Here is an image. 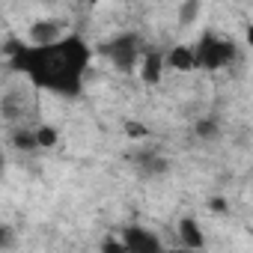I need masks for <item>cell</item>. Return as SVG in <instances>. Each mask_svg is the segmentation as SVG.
Returning <instances> with one entry per match:
<instances>
[{
    "mask_svg": "<svg viewBox=\"0 0 253 253\" xmlns=\"http://www.w3.org/2000/svg\"><path fill=\"white\" fill-rule=\"evenodd\" d=\"M89 63V48L72 36L48 48H21L18 66L27 72V78L39 86L60 89V92H78L81 78Z\"/></svg>",
    "mask_w": 253,
    "mask_h": 253,
    "instance_id": "6da1fadb",
    "label": "cell"
},
{
    "mask_svg": "<svg viewBox=\"0 0 253 253\" xmlns=\"http://www.w3.org/2000/svg\"><path fill=\"white\" fill-rule=\"evenodd\" d=\"M101 51L110 57V63H113L119 72H134V69H140V60H143V48H140V39H137L134 33L116 36V39L107 42Z\"/></svg>",
    "mask_w": 253,
    "mask_h": 253,
    "instance_id": "7a4b0ae2",
    "label": "cell"
},
{
    "mask_svg": "<svg viewBox=\"0 0 253 253\" xmlns=\"http://www.w3.org/2000/svg\"><path fill=\"white\" fill-rule=\"evenodd\" d=\"M194 51H197V66L200 69H220V66H229L232 57H235V48L229 42H223L220 36H214V33H206L194 45Z\"/></svg>",
    "mask_w": 253,
    "mask_h": 253,
    "instance_id": "3957f363",
    "label": "cell"
},
{
    "mask_svg": "<svg viewBox=\"0 0 253 253\" xmlns=\"http://www.w3.org/2000/svg\"><path fill=\"white\" fill-rule=\"evenodd\" d=\"M119 238H122V244H125L128 253H164L161 238L155 232L143 229V226H125Z\"/></svg>",
    "mask_w": 253,
    "mask_h": 253,
    "instance_id": "277c9868",
    "label": "cell"
},
{
    "mask_svg": "<svg viewBox=\"0 0 253 253\" xmlns=\"http://www.w3.org/2000/svg\"><path fill=\"white\" fill-rule=\"evenodd\" d=\"M30 42H33V48H48V45L63 42V21H57V18L33 21L30 24Z\"/></svg>",
    "mask_w": 253,
    "mask_h": 253,
    "instance_id": "5b68a950",
    "label": "cell"
},
{
    "mask_svg": "<svg viewBox=\"0 0 253 253\" xmlns=\"http://www.w3.org/2000/svg\"><path fill=\"white\" fill-rule=\"evenodd\" d=\"M164 63H167L164 54H158V51H146L143 60H140V78H143V84H158L161 75H164Z\"/></svg>",
    "mask_w": 253,
    "mask_h": 253,
    "instance_id": "8992f818",
    "label": "cell"
},
{
    "mask_svg": "<svg viewBox=\"0 0 253 253\" xmlns=\"http://www.w3.org/2000/svg\"><path fill=\"white\" fill-rule=\"evenodd\" d=\"M167 66L176 72H191V69H197V51L191 45H176L167 54Z\"/></svg>",
    "mask_w": 253,
    "mask_h": 253,
    "instance_id": "52a82bcc",
    "label": "cell"
},
{
    "mask_svg": "<svg viewBox=\"0 0 253 253\" xmlns=\"http://www.w3.org/2000/svg\"><path fill=\"white\" fill-rule=\"evenodd\" d=\"M179 241H182V247H188V250H203L206 235H203V229H200L197 220L185 217V220H179Z\"/></svg>",
    "mask_w": 253,
    "mask_h": 253,
    "instance_id": "ba28073f",
    "label": "cell"
},
{
    "mask_svg": "<svg viewBox=\"0 0 253 253\" xmlns=\"http://www.w3.org/2000/svg\"><path fill=\"white\" fill-rule=\"evenodd\" d=\"M137 164H140L143 176H161V173H167V161L161 155H155V152H140Z\"/></svg>",
    "mask_w": 253,
    "mask_h": 253,
    "instance_id": "9c48e42d",
    "label": "cell"
},
{
    "mask_svg": "<svg viewBox=\"0 0 253 253\" xmlns=\"http://www.w3.org/2000/svg\"><path fill=\"white\" fill-rule=\"evenodd\" d=\"M12 146H15V149H21V152H33V149H39L36 131H24V128L12 131Z\"/></svg>",
    "mask_w": 253,
    "mask_h": 253,
    "instance_id": "30bf717a",
    "label": "cell"
},
{
    "mask_svg": "<svg viewBox=\"0 0 253 253\" xmlns=\"http://www.w3.org/2000/svg\"><path fill=\"white\" fill-rule=\"evenodd\" d=\"M197 15H200V3H197V0H188V3L179 6V24H191Z\"/></svg>",
    "mask_w": 253,
    "mask_h": 253,
    "instance_id": "8fae6325",
    "label": "cell"
},
{
    "mask_svg": "<svg viewBox=\"0 0 253 253\" xmlns=\"http://www.w3.org/2000/svg\"><path fill=\"white\" fill-rule=\"evenodd\" d=\"M36 140L42 149H51V146H57V131L51 125H42V128H36Z\"/></svg>",
    "mask_w": 253,
    "mask_h": 253,
    "instance_id": "7c38bea8",
    "label": "cell"
},
{
    "mask_svg": "<svg viewBox=\"0 0 253 253\" xmlns=\"http://www.w3.org/2000/svg\"><path fill=\"white\" fill-rule=\"evenodd\" d=\"M197 134L206 137V140L214 137V134H217V122H214V119H200V122H197Z\"/></svg>",
    "mask_w": 253,
    "mask_h": 253,
    "instance_id": "4fadbf2b",
    "label": "cell"
},
{
    "mask_svg": "<svg viewBox=\"0 0 253 253\" xmlns=\"http://www.w3.org/2000/svg\"><path fill=\"white\" fill-rule=\"evenodd\" d=\"M101 253H128V250H125V244H122V238H104L101 241Z\"/></svg>",
    "mask_w": 253,
    "mask_h": 253,
    "instance_id": "5bb4252c",
    "label": "cell"
},
{
    "mask_svg": "<svg viewBox=\"0 0 253 253\" xmlns=\"http://www.w3.org/2000/svg\"><path fill=\"white\" fill-rule=\"evenodd\" d=\"M125 131H128L131 137H146V134H149L143 125H137V122H125Z\"/></svg>",
    "mask_w": 253,
    "mask_h": 253,
    "instance_id": "9a60e30c",
    "label": "cell"
},
{
    "mask_svg": "<svg viewBox=\"0 0 253 253\" xmlns=\"http://www.w3.org/2000/svg\"><path fill=\"white\" fill-rule=\"evenodd\" d=\"M209 209H211V211H226V203H223V200H211Z\"/></svg>",
    "mask_w": 253,
    "mask_h": 253,
    "instance_id": "2e32d148",
    "label": "cell"
},
{
    "mask_svg": "<svg viewBox=\"0 0 253 253\" xmlns=\"http://www.w3.org/2000/svg\"><path fill=\"white\" fill-rule=\"evenodd\" d=\"M3 244H6V247L12 244V232H9V226H3Z\"/></svg>",
    "mask_w": 253,
    "mask_h": 253,
    "instance_id": "e0dca14e",
    "label": "cell"
},
{
    "mask_svg": "<svg viewBox=\"0 0 253 253\" xmlns=\"http://www.w3.org/2000/svg\"><path fill=\"white\" fill-rule=\"evenodd\" d=\"M247 45H250V48H253V24H250V27H247Z\"/></svg>",
    "mask_w": 253,
    "mask_h": 253,
    "instance_id": "ac0fdd59",
    "label": "cell"
},
{
    "mask_svg": "<svg viewBox=\"0 0 253 253\" xmlns=\"http://www.w3.org/2000/svg\"><path fill=\"white\" fill-rule=\"evenodd\" d=\"M164 253H194V250H188V247H182V250H164Z\"/></svg>",
    "mask_w": 253,
    "mask_h": 253,
    "instance_id": "d6986e66",
    "label": "cell"
}]
</instances>
